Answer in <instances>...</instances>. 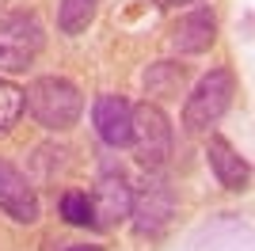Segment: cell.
<instances>
[{
  "label": "cell",
  "mask_w": 255,
  "mask_h": 251,
  "mask_svg": "<svg viewBox=\"0 0 255 251\" xmlns=\"http://www.w3.org/2000/svg\"><path fill=\"white\" fill-rule=\"evenodd\" d=\"M23 111H27L23 88H15V84H8V80H0V133H8L11 126L23 118Z\"/></svg>",
  "instance_id": "4fadbf2b"
},
{
  "label": "cell",
  "mask_w": 255,
  "mask_h": 251,
  "mask_svg": "<svg viewBox=\"0 0 255 251\" xmlns=\"http://www.w3.org/2000/svg\"><path fill=\"white\" fill-rule=\"evenodd\" d=\"M92 122H96V133L103 145L111 148H126L129 133H133V103H126L122 95H99L96 107H92Z\"/></svg>",
  "instance_id": "ba28073f"
},
{
  "label": "cell",
  "mask_w": 255,
  "mask_h": 251,
  "mask_svg": "<svg viewBox=\"0 0 255 251\" xmlns=\"http://www.w3.org/2000/svg\"><path fill=\"white\" fill-rule=\"evenodd\" d=\"M206 160H210V171L217 175V183H221L225 190H248L252 187V164H248L225 137H210Z\"/></svg>",
  "instance_id": "30bf717a"
},
{
  "label": "cell",
  "mask_w": 255,
  "mask_h": 251,
  "mask_svg": "<svg viewBox=\"0 0 255 251\" xmlns=\"http://www.w3.org/2000/svg\"><path fill=\"white\" fill-rule=\"evenodd\" d=\"M42 46L46 31L31 11H11L0 19V69L4 73H23L42 53Z\"/></svg>",
  "instance_id": "277c9868"
},
{
  "label": "cell",
  "mask_w": 255,
  "mask_h": 251,
  "mask_svg": "<svg viewBox=\"0 0 255 251\" xmlns=\"http://www.w3.org/2000/svg\"><path fill=\"white\" fill-rule=\"evenodd\" d=\"M23 99H27L31 118L42 129H50V133L73 129L80 122V115H84V95L65 76H38V80H31V88L23 92Z\"/></svg>",
  "instance_id": "6da1fadb"
},
{
  "label": "cell",
  "mask_w": 255,
  "mask_h": 251,
  "mask_svg": "<svg viewBox=\"0 0 255 251\" xmlns=\"http://www.w3.org/2000/svg\"><path fill=\"white\" fill-rule=\"evenodd\" d=\"M156 4H164V8H171V4H202V0H156Z\"/></svg>",
  "instance_id": "2e32d148"
},
{
  "label": "cell",
  "mask_w": 255,
  "mask_h": 251,
  "mask_svg": "<svg viewBox=\"0 0 255 251\" xmlns=\"http://www.w3.org/2000/svg\"><path fill=\"white\" fill-rule=\"evenodd\" d=\"M129 202H133V187L122 171H103L92 190V217L96 229H115L129 217Z\"/></svg>",
  "instance_id": "8992f818"
},
{
  "label": "cell",
  "mask_w": 255,
  "mask_h": 251,
  "mask_svg": "<svg viewBox=\"0 0 255 251\" xmlns=\"http://www.w3.org/2000/svg\"><path fill=\"white\" fill-rule=\"evenodd\" d=\"M65 251H103L99 244H73V248H65Z\"/></svg>",
  "instance_id": "9a60e30c"
},
{
  "label": "cell",
  "mask_w": 255,
  "mask_h": 251,
  "mask_svg": "<svg viewBox=\"0 0 255 251\" xmlns=\"http://www.w3.org/2000/svg\"><path fill=\"white\" fill-rule=\"evenodd\" d=\"M217 42V15L210 8L187 11L175 27H171V50L175 53H206Z\"/></svg>",
  "instance_id": "9c48e42d"
},
{
  "label": "cell",
  "mask_w": 255,
  "mask_h": 251,
  "mask_svg": "<svg viewBox=\"0 0 255 251\" xmlns=\"http://www.w3.org/2000/svg\"><path fill=\"white\" fill-rule=\"evenodd\" d=\"M233 95H236L233 69H210L191 88V95L183 99V129L187 133H206L210 126H217L225 118V111L233 107Z\"/></svg>",
  "instance_id": "7a4b0ae2"
},
{
  "label": "cell",
  "mask_w": 255,
  "mask_h": 251,
  "mask_svg": "<svg viewBox=\"0 0 255 251\" xmlns=\"http://www.w3.org/2000/svg\"><path fill=\"white\" fill-rule=\"evenodd\" d=\"M171 217H175V194H171L168 179L160 171H145L141 187L133 190V202H129L133 232L137 236H156V232L168 229Z\"/></svg>",
  "instance_id": "5b68a950"
},
{
  "label": "cell",
  "mask_w": 255,
  "mask_h": 251,
  "mask_svg": "<svg viewBox=\"0 0 255 251\" xmlns=\"http://www.w3.org/2000/svg\"><path fill=\"white\" fill-rule=\"evenodd\" d=\"M183 80H187V69L175 61H156L149 65V73H145V92L156 95V99H175L183 92Z\"/></svg>",
  "instance_id": "8fae6325"
},
{
  "label": "cell",
  "mask_w": 255,
  "mask_h": 251,
  "mask_svg": "<svg viewBox=\"0 0 255 251\" xmlns=\"http://www.w3.org/2000/svg\"><path fill=\"white\" fill-rule=\"evenodd\" d=\"M99 0H61L57 4V31L61 34H80L88 31V23L96 19Z\"/></svg>",
  "instance_id": "7c38bea8"
},
{
  "label": "cell",
  "mask_w": 255,
  "mask_h": 251,
  "mask_svg": "<svg viewBox=\"0 0 255 251\" xmlns=\"http://www.w3.org/2000/svg\"><path fill=\"white\" fill-rule=\"evenodd\" d=\"M171 122L168 115L160 111L156 103H137L133 107V133H129V148H133V160H137L145 171H160L171 156Z\"/></svg>",
  "instance_id": "3957f363"
},
{
  "label": "cell",
  "mask_w": 255,
  "mask_h": 251,
  "mask_svg": "<svg viewBox=\"0 0 255 251\" xmlns=\"http://www.w3.org/2000/svg\"><path fill=\"white\" fill-rule=\"evenodd\" d=\"M0 11H4V0H0Z\"/></svg>",
  "instance_id": "e0dca14e"
},
{
  "label": "cell",
  "mask_w": 255,
  "mask_h": 251,
  "mask_svg": "<svg viewBox=\"0 0 255 251\" xmlns=\"http://www.w3.org/2000/svg\"><path fill=\"white\" fill-rule=\"evenodd\" d=\"M0 209L15 225H34L42 217V206H38V194H34L31 179L15 164H8V160H0Z\"/></svg>",
  "instance_id": "52a82bcc"
},
{
  "label": "cell",
  "mask_w": 255,
  "mask_h": 251,
  "mask_svg": "<svg viewBox=\"0 0 255 251\" xmlns=\"http://www.w3.org/2000/svg\"><path fill=\"white\" fill-rule=\"evenodd\" d=\"M61 217H65V225H76V229L96 225V217H92V198H88L84 190H65L61 194Z\"/></svg>",
  "instance_id": "5bb4252c"
}]
</instances>
